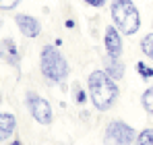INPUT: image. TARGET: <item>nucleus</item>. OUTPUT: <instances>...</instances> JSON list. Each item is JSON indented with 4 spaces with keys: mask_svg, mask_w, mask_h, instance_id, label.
Masks as SVG:
<instances>
[{
    "mask_svg": "<svg viewBox=\"0 0 153 145\" xmlns=\"http://www.w3.org/2000/svg\"><path fill=\"white\" fill-rule=\"evenodd\" d=\"M141 52L153 60V33H147L143 40H141Z\"/></svg>",
    "mask_w": 153,
    "mask_h": 145,
    "instance_id": "obj_13",
    "label": "nucleus"
},
{
    "mask_svg": "<svg viewBox=\"0 0 153 145\" xmlns=\"http://www.w3.org/2000/svg\"><path fill=\"white\" fill-rule=\"evenodd\" d=\"M10 145H23V143H21L19 139H15V141H13V143H10Z\"/></svg>",
    "mask_w": 153,
    "mask_h": 145,
    "instance_id": "obj_19",
    "label": "nucleus"
},
{
    "mask_svg": "<svg viewBox=\"0 0 153 145\" xmlns=\"http://www.w3.org/2000/svg\"><path fill=\"white\" fill-rule=\"evenodd\" d=\"M112 19L116 29L122 33V35H134L141 27V15L134 6L132 0H114L112 2Z\"/></svg>",
    "mask_w": 153,
    "mask_h": 145,
    "instance_id": "obj_3",
    "label": "nucleus"
},
{
    "mask_svg": "<svg viewBox=\"0 0 153 145\" xmlns=\"http://www.w3.org/2000/svg\"><path fill=\"white\" fill-rule=\"evenodd\" d=\"M17 129V118L10 112H0V143L10 139Z\"/></svg>",
    "mask_w": 153,
    "mask_h": 145,
    "instance_id": "obj_10",
    "label": "nucleus"
},
{
    "mask_svg": "<svg viewBox=\"0 0 153 145\" xmlns=\"http://www.w3.org/2000/svg\"><path fill=\"white\" fill-rule=\"evenodd\" d=\"M137 139L134 126L124 120H110L103 133V145H130Z\"/></svg>",
    "mask_w": 153,
    "mask_h": 145,
    "instance_id": "obj_4",
    "label": "nucleus"
},
{
    "mask_svg": "<svg viewBox=\"0 0 153 145\" xmlns=\"http://www.w3.org/2000/svg\"><path fill=\"white\" fill-rule=\"evenodd\" d=\"M103 46H105V54L108 56H114V58H120V54H122V33L114 27V25H110V27H105V33H103Z\"/></svg>",
    "mask_w": 153,
    "mask_h": 145,
    "instance_id": "obj_6",
    "label": "nucleus"
},
{
    "mask_svg": "<svg viewBox=\"0 0 153 145\" xmlns=\"http://www.w3.org/2000/svg\"><path fill=\"white\" fill-rule=\"evenodd\" d=\"M87 87H89V97L95 106V110L108 112L116 99H118V81H114L105 71H93L87 79Z\"/></svg>",
    "mask_w": 153,
    "mask_h": 145,
    "instance_id": "obj_1",
    "label": "nucleus"
},
{
    "mask_svg": "<svg viewBox=\"0 0 153 145\" xmlns=\"http://www.w3.org/2000/svg\"><path fill=\"white\" fill-rule=\"evenodd\" d=\"M141 104H143V110H145L147 114H151V116H153V85H151V87H147V89L143 91V96H141Z\"/></svg>",
    "mask_w": 153,
    "mask_h": 145,
    "instance_id": "obj_11",
    "label": "nucleus"
},
{
    "mask_svg": "<svg viewBox=\"0 0 153 145\" xmlns=\"http://www.w3.org/2000/svg\"><path fill=\"white\" fill-rule=\"evenodd\" d=\"M25 102H27V110H29V114L33 116L35 122L48 126V124L54 120V110H52V106H50L48 99H44L42 96H37L35 91H27Z\"/></svg>",
    "mask_w": 153,
    "mask_h": 145,
    "instance_id": "obj_5",
    "label": "nucleus"
},
{
    "mask_svg": "<svg viewBox=\"0 0 153 145\" xmlns=\"http://www.w3.org/2000/svg\"><path fill=\"white\" fill-rule=\"evenodd\" d=\"M0 60H4L6 64L19 69L21 67V54H19V48L15 44V40L6 37V40H0Z\"/></svg>",
    "mask_w": 153,
    "mask_h": 145,
    "instance_id": "obj_8",
    "label": "nucleus"
},
{
    "mask_svg": "<svg viewBox=\"0 0 153 145\" xmlns=\"http://www.w3.org/2000/svg\"><path fill=\"white\" fill-rule=\"evenodd\" d=\"M83 2H85V4H89V6H93V8H102L108 0H83Z\"/></svg>",
    "mask_w": 153,
    "mask_h": 145,
    "instance_id": "obj_17",
    "label": "nucleus"
},
{
    "mask_svg": "<svg viewBox=\"0 0 153 145\" xmlns=\"http://www.w3.org/2000/svg\"><path fill=\"white\" fill-rule=\"evenodd\" d=\"M103 71L108 72L114 81H120L124 77V62L120 58H114V56L105 54V58H103Z\"/></svg>",
    "mask_w": 153,
    "mask_h": 145,
    "instance_id": "obj_9",
    "label": "nucleus"
},
{
    "mask_svg": "<svg viewBox=\"0 0 153 145\" xmlns=\"http://www.w3.org/2000/svg\"><path fill=\"white\" fill-rule=\"evenodd\" d=\"M134 145H153V129H143L141 133H137Z\"/></svg>",
    "mask_w": 153,
    "mask_h": 145,
    "instance_id": "obj_12",
    "label": "nucleus"
},
{
    "mask_svg": "<svg viewBox=\"0 0 153 145\" xmlns=\"http://www.w3.org/2000/svg\"><path fill=\"white\" fill-rule=\"evenodd\" d=\"M0 25H2V19H0Z\"/></svg>",
    "mask_w": 153,
    "mask_h": 145,
    "instance_id": "obj_20",
    "label": "nucleus"
},
{
    "mask_svg": "<svg viewBox=\"0 0 153 145\" xmlns=\"http://www.w3.org/2000/svg\"><path fill=\"white\" fill-rule=\"evenodd\" d=\"M39 71L42 77L46 79V83L50 85H62L66 79H68V60L64 58V54L58 50V46H44L39 52Z\"/></svg>",
    "mask_w": 153,
    "mask_h": 145,
    "instance_id": "obj_2",
    "label": "nucleus"
},
{
    "mask_svg": "<svg viewBox=\"0 0 153 145\" xmlns=\"http://www.w3.org/2000/svg\"><path fill=\"white\" fill-rule=\"evenodd\" d=\"M15 23L19 27V31L29 37V40H33V37H37L39 33H42V23L35 19V17H31V15H25V13H17L15 15Z\"/></svg>",
    "mask_w": 153,
    "mask_h": 145,
    "instance_id": "obj_7",
    "label": "nucleus"
},
{
    "mask_svg": "<svg viewBox=\"0 0 153 145\" xmlns=\"http://www.w3.org/2000/svg\"><path fill=\"white\" fill-rule=\"evenodd\" d=\"M137 71H139V75H141L145 81L153 77V69H151V67H147L145 62H137Z\"/></svg>",
    "mask_w": 153,
    "mask_h": 145,
    "instance_id": "obj_14",
    "label": "nucleus"
},
{
    "mask_svg": "<svg viewBox=\"0 0 153 145\" xmlns=\"http://www.w3.org/2000/svg\"><path fill=\"white\" fill-rule=\"evenodd\" d=\"M66 27H68V29H73V27H75V21H73V19H68V21H66Z\"/></svg>",
    "mask_w": 153,
    "mask_h": 145,
    "instance_id": "obj_18",
    "label": "nucleus"
},
{
    "mask_svg": "<svg viewBox=\"0 0 153 145\" xmlns=\"http://www.w3.org/2000/svg\"><path fill=\"white\" fill-rule=\"evenodd\" d=\"M19 2L21 0H0V10H13V8H17Z\"/></svg>",
    "mask_w": 153,
    "mask_h": 145,
    "instance_id": "obj_15",
    "label": "nucleus"
},
{
    "mask_svg": "<svg viewBox=\"0 0 153 145\" xmlns=\"http://www.w3.org/2000/svg\"><path fill=\"white\" fill-rule=\"evenodd\" d=\"M75 99L79 102V104H85V99H87V96H85V91L79 87V85H75Z\"/></svg>",
    "mask_w": 153,
    "mask_h": 145,
    "instance_id": "obj_16",
    "label": "nucleus"
}]
</instances>
